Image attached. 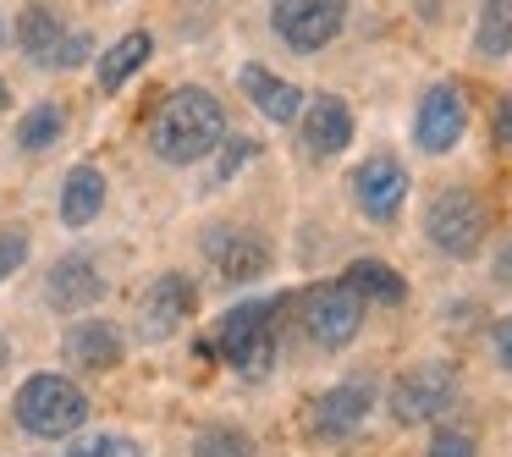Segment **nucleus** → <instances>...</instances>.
I'll return each instance as SVG.
<instances>
[{
	"mask_svg": "<svg viewBox=\"0 0 512 457\" xmlns=\"http://www.w3.org/2000/svg\"><path fill=\"white\" fill-rule=\"evenodd\" d=\"M430 457H479V452H474V441H468L463 430H441L430 441Z\"/></svg>",
	"mask_w": 512,
	"mask_h": 457,
	"instance_id": "nucleus-27",
	"label": "nucleus"
},
{
	"mask_svg": "<svg viewBox=\"0 0 512 457\" xmlns=\"http://www.w3.org/2000/svg\"><path fill=\"white\" fill-rule=\"evenodd\" d=\"M353 199L364 204L369 221H397L402 199H408V171L391 155H375L353 171Z\"/></svg>",
	"mask_w": 512,
	"mask_h": 457,
	"instance_id": "nucleus-10",
	"label": "nucleus"
},
{
	"mask_svg": "<svg viewBox=\"0 0 512 457\" xmlns=\"http://www.w3.org/2000/svg\"><path fill=\"white\" fill-rule=\"evenodd\" d=\"M28 259V237L23 232H0V281H12Z\"/></svg>",
	"mask_w": 512,
	"mask_h": 457,
	"instance_id": "nucleus-25",
	"label": "nucleus"
},
{
	"mask_svg": "<svg viewBox=\"0 0 512 457\" xmlns=\"http://www.w3.org/2000/svg\"><path fill=\"white\" fill-rule=\"evenodd\" d=\"M17 39H23V50H28L34 61H50V56H56V45H61L56 12H50V6H28L23 23H17Z\"/></svg>",
	"mask_w": 512,
	"mask_h": 457,
	"instance_id": "nucleus-20",
	"label": "nucleus"
},
{
	"mask_svg": "<svg viewBox=\"0 0 512 457\" xmlns=\"http://www.w3.org/2000/svg\"><path fill=\"white\" fill-rule=\"evenodd\" d=\"M369 408H375V386L369 380H342V386H331L314 402V430L342 441V435H353L369 419Z\"/></svg>",
	"mask_w": 512,
	"mask_h": 457,
	"instance_id": "nucleus-11",
	"label": "nucleus"
},
{
	"mask_svg": "<svg viewBox=\"0 0 512 457\" xmlns=\"http://www.w3.org/2000/svg\"><path fill=\"white\" fill-rule=\"evenodd\" d=\"M6 358H12V347H6V336H0V369H6Z\"/></svg>",
	"mask_w": 512,
	"mask_h": 457,
	"instance_id": "nucleus-31",
	"label": "nucleus"
},
{
	"mask_svg": "<svg viewBox=\"0 0 512 457\" xmlns=\"http://www.w3.org/2000/svg\"><path fill=\"white\" fill-rule=\"evenodd\" d=\"M248 155H254V144H248V138H226V155H221V166H215V182H232V171L243 166Z\"/></svg>",
	"mask_w": 512,
	"mask_h": 457,
	"instance_id": "nucleus-28",
	"label": "nucleus"
},
{
	"mask_svg": "<svg viewBox=\"0 0 512 457\" xmlns=\"http://www.w3.org/2000/svg\"><path fill=\"white\" fill-rule=\"evenodd\" d=\"M424 232H430V243L441 254L468 259L485 243V210H479V199L468 188H446V193H435L430 215H424Z\"/></svg>",
	"mask_w": 512,
	"mask_h": 457,
	"instance_id": "nucleus-5",
	"label": "nucleus"
},
{
	"mask_svg": "<svg viewBox=\"0 0 512 457\" xmlns=\"http://www.w3.org/2000/svg\"><path fill=\"white\" fill-rule=\"evenodd\" d=\"M243 94L259 105V111L270 116V122H292V116L303 111V94L292 89L287 78H276V72L265 67H243Z\"/></svg>",
	"mask_w": 512,
	"mask_h": 457,
	"instance_id": "nucleus-16",
	"label": "nucleus"
},
{
	"mask_svg": "<svg viewBox=\"0 0 512 457\" xmlns=\"http://www.w3.org/2000/svg\"><path fill=\"white\" fill-rule=\"evenodd\" d=\"M61 105H34V111L17 122V149H28V155H39V149H50L61 138Z\"/></svg>",
	"mask_w": 512,
	"mask_h": 457,
	"instance_id": "nucleus-22",
	"label": "nucleus"
},
{
	"mask_svg": "<svg viewBox=\"0 0 512 457\" xmlns=\"http://www.w3.org/2000/svg\"><path fill=\"white\" fill-rule=\"evenodd\" d=\"M303 325L320 347H347L364 325V298H358L347 281H325L303 298Z\"/></svg>",
	"mask_w": 512,
	"mask_h": 457,
	"instance_id": "nucleus-6",
	"label": "nucleus"
},
{
	"mask_svg": "<svg viewBox=\"0 0 512 457\" xmlns=\"http://www.w3.org/2000/svg\"><path fill=\"white\" fill-rule=\"evenodd\" d=\"M188 314H193L188 276H160L155 287H149V298H144V320H138V331H144L149 342H160V336H171Z\"/></svg>",
	"mask_w": 512,
	"mask_h": 457,
	"instance_id": "nucleus-12",
	"label": "nucleus"
},
{
	"mask_svg": "<svg viewBox=\"0 0 512 457\" xmlns=\"http://www.w3.org/2000/svg\"><path fill=\"white\" fill-rule=\"evenodd\" d=\"M204 254H210V265L226 281H254L270 270V243L259 232H248V226H232V221L204 232Z\"/></svg>",
	"mask_w": 512,
	"mask_h": 457,
	"instance_id": "nucleus-8",
	"label": "nucleus"
},
{
	"mask_svg": "<svg viewBox=\"0 0 512 457\" xmlns=\"http://www.w3.org/2000/svg\"><path fill=\"white\" fill-rule=\"evenodd\" d=\"M12 413L28 435L56 441V435H72L89 419V402H83V391L72 386L67 375H28L23 391H17V402H12Z\"/></svg>",
	"mask_w": 512,
	"mask_h": 457,
	"instance_id": "nucleus-2",
	"label": "nucleus"
},
{
	"mask_svg": "<svg viewBox=\"0 0 512 457\" xmlns=\"http://www.w3.org/2000/svg\"><path fill=\"white\" fill-rule=\"evenodd\" d=\"M67 358L83 369H111L116 358H122V331L105 320H83L67 331Z\"/></svg>",
	"mask_w": 512,
	"mask_h": 457,
	"instance_id": "nucleus-15",
	"label": "nucleus"
},
{
	"mask_svg": "<svg viewBox=\"0 0 512 457\" xmlns=\"http://www.w3.org/2000/svg\"><path fill=\"white\" fill-rule=\"evenodd\" d=\"M347 138H353V116H347V105L336 100V94H320V100L309 105V116H303V149L309 155H342Z\"/></svg>",
	"mask_w": 512,
	"mask_h": 457,
	"instance_id": "nucleus-14",
	"label": "nucleus"
},
{
	"mask_svg": "<svg viewBox=\"0 0 512 457\" xmlns=\"http://www.w3.org/2000/svg\"><path fill=\"white\" fill-rule=\"evenodd\" d=\"M6 100H12V94H6V83H0V105H6Z\"/></svg>",
	"mask_w": 512,
	"mask_h": 457,
	"instance_id": "nucleus-32",
	"label": "nucleus"
},
{
	"mask_svg": "<svg viewBox=\"0 0 512 457\" xmlns=\"http://www.w3.org/2000/svg\"><path fill=\"white\" fill-rule=\"evenodd\" d=\"M94 50V39L89 34H67L56 45V56H50V67H83V56Z\"/></svg>",
	"mask_w": 512,
	"mask_h": 457,
	"instance_id": "nucleus-26",
	"label": "nucleus"
},
{
	"mask_svg": "<svg viewBox=\"0 0 512 457\" xmlns=\"http://www.w3.org/2000/svg\"><path fill=\"white\" fill-rule=\"evenodd\" d=\"M496 358H501V369L512 375V314L496 325Z\"/></svg>",
	"mask_w": 512,
	"mask_h": 457,
	"instance_id": "nucleus-29",
	"label": "nucleus"
},
{
	"mask_svg": "<svg viewBox=\"0 0 512 457\" xmlns=\"http://www.w3.org/2000/svg\"><path fill=\"white\" fill-rule=\"evenodd\" d=\"M347 0H276V34L292 50H320L342 34Z\"/></svg>",
	"mask_w": 512,
	"mask_h": 457,
	"instance_id": "nucleus-7",
	"label": "nucleus"
},
{
	"mask_svg": "<svg viewBox=\"0 0 512 457\" xmlns=\"http://www.w3.org/2000/svg\"><path fill=\"white\" fill-rule=\"evenodd\" d=\"M105 210V171L100 166H72L67 193H61V221L67 226H89Z\"/></svg>",
	"mask_w": 512,
	"mask_h": 457,
	"instance_id": "nucleus-17",
	"label": "nucleus"
},
{
	"mask_svg": "<svg viewBox=\"0 0 512 457\" xmlns=\"http://www.w3.org/2000/svg\"><path fill=\"white\" fill-rule=\"evenodd\" d=\"M193 457H254V441L237 424H215V430H204L193 441Z\"/></svg>",
	"mask_w": 512,
	"mask_h": 457,
	"instance_id": "nucleus-23",
	"label": "nucleus"
},
{
	"mask_svg": "<svg viewBox=\"0 0 512 457\" xmlns=\"http://www.w3.org/2000/svg\"><path fill=\"white\" fill-rule=\"evenodd\" d=\"M457 402V369L452 364H419L391 386L386 408L397 424H430Z\"/></svg>",
	"mask_w": 512,
	"mask_h": 457,
	"instance_id": "nucleus-4",
	"label": "nucleus"
},
{
	"mask_svg": "<svg viewBox=\"0 0 512 457\" xmlns=\"http://www.w3.org/2000/svg\"><path fill=\"white\" fill-rule=\"evenodd\" d=\"M149 144H155V155L171 160V166H193V160H204L210 149L226 144L221 100L204 94V89H177L155 111V122H149Z\"/></svg>",
	"mask_w": 512,
	"mask_h": 457,
	"instance_id": "nucleus-1",
	"label": "nucleus"
},
{
	"mask_svg": "<svg viewBox=\"0 0 512 457\" xmlns=\"http://www.w3.org/2000/svg\"><path fill=\"white\" fill-rule=\"evenodd\" d=\"M474 50H479L485 61H501V56L512 50V0H485V6H479Z\"/></svg>",
	"mask_w": 512,
	"mask_h": 457,
	"instance_id": "nucleus-19",
	"label": "nucleus"
},
{
	"mask_svg": "<svg viewBox=\"0 0 512 457\" xmlns=\"http://www.w3.org/2000/svg\"><path fill=\"white\" fill-rule=\"evenodd\" d=\"M149 50H155V45H149V34H127L116 50H105V61H100V83H105V89H122V83L149 61Z\"/></svg>",
	"mask_w": 512,
	"mask_h": 457,
	"instance_id": "nucleus-21",
	"label": "nucleus"
},
{
	"mask_svg": "<svg viewBox=\"0 0 512 457\" xmlns=\"http://www.w3.org/2000/svg\"><path fill=\"white\" fill-rule=\"evenodd\" d=\"M342 281H347V287H353L364 303H402V298H408V281H402L397 270L386 265V259H353Z\"/></svg>",
	"mask_w": 512,
	"mask_h": 457,
	"instance_id": "nucleus-18",
	"label": "nucleus"
},
{
	"mask_svg": "<svg viewBox=\"0 0 512 457\" xmlns=\"http://www.w3.org/2000/svg\"><path fill=\"white\" fill-rule=\"evenodd\" d=\"M287 309V298H265V303H237L232 314H221L215 325V353L243 375H259L276 353V314Z\"/></svg>",
	"mask_w": 512,
	"mask_h": 457,
	"instance_id": "nucleus-3",
	"label": "nucleus"
},
{
	"mask_svg": "<svg viewBox=\"0 0 512 457\" xmlns=\"http://www.w3.org/2000/svg\"><path fill=\"white\" fill-rule=\"evenodd\" d=\"M100 298H105V281L89 259H78V254L56 259V270H50V303H56L61 314H83Z\"/></svg>",
	"mask_w": 512,
	"mask_h": 457,
	"instance_id": "nucleus-13",
	"label": "nucleus"
},
{
	"mask_svg": "<svg viewBox=\"0 0 512 457\" xmlns=\"http://www.w3.org/2000/svg\"><path fill=\"white\" fill-rule=\"evenodd\" d=\"M67 457H144V452H138V441H127V435H83Z\"/></svg>",
	"mask_w": 512,
	"mask_h": 457,
	"instance_id": "nucleus-24",
	"label": "nucleus"
},
{
	"mask_svg": "<svg viewBox=\"0 0 512 457\" xmlns=\"http://www.w3.org/2000/svg\"><path fill=\"white\" fill-rule=\"evenodd\" d=\"M463 127H468L463 94H457L452 83H435V89L419 100V116H413V138H419V149L424 155H446V149H457Z\"/></svg>",
	"mask_w": 512,
	"mask_h": 457,
	"instance_id": "nucleus-9",
	"label": "nucleus"
},
{
	"mask_svg": "<svg viewBox=\"0 0 512 457\" xmlns=\"http://www.w3.org/2000/svg\"><path fill=\"white\" fill-rule=\"evenodd\" d=\"M496 138H501V149H512V94L496 105Z\"/></svg>",
	"mask_w": 512,
	"mask_h": 457,
	"instance_id": "nucleus-30",
	"label": "nucleus"
}]
</instances>
